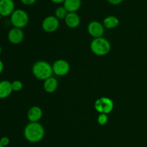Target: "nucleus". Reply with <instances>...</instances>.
<instances>
[{"mask_svg": "<svg viewBox=\"0 0 147 147\" xmlns=\"http://www.w3.org/2000/svg\"><path fill=\"white\" fill-rule=\"evenodd\" d=\"M24 138L31 143H37L41 141L45 135V129L42 125L37 122H30L24 130Z\"/></svg>", "mask_w": 147, "mask_h": 147, "instance_id": "1", "label": "nucleus"}, {"mask_svg": "<svg viewBox=\"0 0 147 147\" xmlns=\"http://www.w3.org/2000/svg\"><path fill=\"white\" fill-rule=\"evenodd\" d=\"M33 74L36 78L41 80H45L53 75V66L44 61L36 62L32 67Z\"/></svg>", "mask_w": 147, "mask_h": 147, "instance_id": "2", "label": "nucleus"}, {"mask_svg": "<svg viewBox=\"0 0 147 147\" xmlns=\"http://www.w3.org/2000/svg\"><path fill=\"white\" fill-rule=\"evenodd\" d=\"M90 48L93 53L98 56H104L109 53L111 44L109 40L103 37H96L93 39L90 44Z\"/></svg>", "mask_w": 147, "mask_h": 147, "instance_id": "3", "label": "nucleus"}, {"mask_svg": "<svg viewBox=\"0 0 147 147\" xmlns=\"http://www.w3.org/2000/svg\"><path fill=\"white\" fill-rule=\"evenodd\" d=\"M28 21V14L24 10H15L11 14V22L14 27L22 28L27 25Z\"/></svg>", "mask_w": 147, "mask_h": 147, "instance_id": "4", "label": "nucleus"}, {"mask_svg": "<svg viewBox=\"0 0 147 147\" xmlns=\"http://www.w3.org/2000/svg\"><path fill=\"white\" fill-rule=\"evenodd\" d=\"M113 102L110 98L102 97L95 102V109L100 113L109 114L113 110Z\"/></svg>", "mask_w": 147, "mask_h": 147, "instance_id": "5", "label": "nucleus"}, {"mask_svg": "<svg viewBox=\"0 0 147 147\" xmlns=\"http://www.w3.org/2000/svg\"><path fill=\"white\" fill-rule=\"evenodd\" d=\"M53 70L57 76H65L70 71V64L66 61L60 59L54 62L53 65Z\"/></svg>", "mask_w": 147, "mask_h": 147, "instance_id": "6", "label": "nucleus"}, {"mask_svg": "<svg viewBox=\"0 0 147 147\" xmlns=\"http://www.w3.org/2000/svg\"><path fill=\"white\" fill-rule=\"evenodd\" d=\"M42 28L47 33L55 32L59 27V20L55 16H48L42 22Z\"/></svg>", "mask_w": 147, "mask_h": 147, "instance_id": "7", "label": "nucleus"}, {"mask_svg": "<svg viewBox=\"0 0 147 147\" xmlns=\"http://www.w3.org/2000/svg\"><path fill=\"white\" fill-rule=\"evenodd\" d=\"M88 31L89 34L95 38L100 37L104 33V26L100 22L93 21L88 24Z\"/></svg>", "mask_w": 147, "mask_h": 147, "instance_id": "8", "label": "nucleus"}, {"mask_svg": "<svg viewBox=\"0 0 147 147\" xmlns=\"http://www.w3.org/2000/svg\"><path fill=\"white\" fill-rule=\"evenodd\" d=\"M15 8L13 0H0V14L2 17L9 16L14 12Z\"/></svg>", "mask_w": 147, "mask_h": 147, "instance_id": "9", "label": "nucleus"}, {"mask_svg": "<svg viewBox=\"0 0 147 147\" xmlns=\"http://www.w3.org/2000/svg\"><path fill=\"white\" fill-rule=\"evenodd\" d=\"M24 39V33L21 28L14 27L8 33V40L12 44H19Z\"/></svg>", "mask_w": 147, "mask_h": 147, "instance_id": "10", "label": "nucleus"}, {"mask_svg": "<svg viewBox=\"0 0 147 147\" xmlns=\"http://www.w3.org/2000/svg\"><path fill=\"white\" fill-rule=\"evenodd\" d=\"M13 92L11 83L7 80L0 82V99L8 97Z\"/></svg>", "mask_w": 147, "mask_h": 147, "instance_id": "11", "label": "nucleus"}, {"mask_svg": "<svg viewBox=\"0 0 147 147\" xmlns=\"http://www.w3.org/2000/svg\"><path fill=\"white\" fill-rule=\"evenodd\" d=\"M65 24L70 28H76L80 24V17L76 12H68L65 18Z\"/></svg>", "mask_w": 147, "mask_h": 147, "instance_id": "12", "label": "nucleus"}, {"mask_svg": "<svg viewBox=\"0 0 147 147\" xmlns=\"http://www.w3.org/2000/svg\"><path fill=\"white\" fill-rule=\"evenodd\" d=\"M42 111L41 108L37 106H33L28 110L27 118L30 122H38L39 120L42 118Z\"/></svg>", "mask_w": 147, "mask_h": 147, "instance_id": "13", "label": "nucleus"}, {"mask_svg": "<svg viewBox=\"0 0 147 147\" xmlns=\"http://www.w3.org/2000/svg\"><path fill=\"white\" fill-rule=\"evenodd\" d=\"M63 4L68 12H76L81 6V0H65Z\"/></svg>", "mask_w": 147, "mask_h": 147, "instance_id": "14", "label": "nucleus"}, {"mask_svg": "<svg viewBox=\"0 0 147 147\" xmlns=\"http://www.w3.org/2000/svg\"><path fill=\"white\" fill-rule=\"evenodd\" d=\"M58 86V82L57 79L54 77H50L45 79L44 82V89L48 93H53L57 89Z\"/></svg>", "mask_w": 147, "mask_h": 147, "instance_id": "15", "label": "nucleus"}, {"mask_svg": "<svg viewBox=\"0 0 147 147\" xmlns=\"http://www.w3.org/2000/svg\"><path fill=\"white\" fill-rule=\"evenodd\" d=\"M119 24V20L115 16H109L103 20V26L107 29H113L117 27Z\"/></svg>", "mask_w": 147, "mask_h": 147, "instance_id": "16", "label": "nucleus"}, {"mask_svg": "<svg viewBox=\"0 0 147 147\" xmlns=\"http://www.w3.org/2000/svg\"><path fill=\"white\" fill-rule=\"evenodd\" d=\"M67 13H68V12L67 11V10L64 7H59L55 10V16L57 19L63 20V19L65 18Z\"/></svg>", "mask_w": 147, "mask_h": 147, "instance_id": "17", "label": "nucleus"}, {"mask_svg": "<svg viewBox=\"0 0 147 147\" xmlns=\"http://www.w3.org/2000/svg\"><path fill=\"white\" fill-rule=\"evenodd\" d=\"M11 86H12L13 91H14V92H20L22 89L23 84L20 80H15L13 82H11Z\"/></svg>", "mask_w": 147, "mask_h": 147, "instance_id": "18", "label": "nucleus"}, {"mask_svg": "<svg viewBox=\"0 0 147 147\" xmlns=\"http://www.w3.org/2000/svg\"><path fill=\"white\" fill-rule=\"evenodd\" d=\"M108 115L107 114L100 113L98 117V122L100 124V125H104L107 123L108 122Z\"/></svg>", "mask_w": 147, "mask_h": 147, "instance_id": "19", "label": "nucleus"}, {"mask_svg": "<svg viewBox=\"0 0 147 147\" xmlns=\"http://www.w3.org/2000/svg\"><path fill=\"white\" fill-rule=\"evenodd\" d=\"M0 142L3 147H7L10 143V140L7 136H3L0 138Z\"/></svg>", "mask_w": 147, "mask_h": 147, "instance_id": "20", "label": "nucleus"}, {"mask_svg": "<svg viewBox=\"0 0 147 147\" xmlns=\"http://www.w3.org/2000/svg\"><path fill=\"white\" fill-rule=\"evenodd\" d=\"M37 0H20L22 3L24 5H32V4H34Z\"/></svg>", "mask_w": 147, "mask_h": 147, "instance_id": "21", "label": "nucleus"}, {"mask_svg": "<svg viewBox=\"0 0 147 147\" xmlns=\"http://www.w3.org/2000/svg\"><path fill=\"white\" fill-rule=\"evenodd\" d=\"M111 4H113V5H117V4H121L123 0H107Z\"/></svg>", "mask_w": 147, "mask_h": 147, "instance_id": "22", "label": "nucleus"}, {"mask_svg": "<svg viewBox=\"0 0 147 147\" xmlns=\"http://www.w3.org/2000/svg\"><path fill=\"white\" fill-rule=\"evenodd\" d=\"M52 2L55 3V4H61V3H63L65 1V0H50Z\"/></svg>", "mask_w": 147, "mask_h": 147, "instance_id": "23", "label": "nucleus"}, {"mask_svg": "<svg viewBox=\"0 0 147 147\" xmlns=\"http://www.w3.org/2000/svg\"><path fill=\"white\" fill-rule=\"evenodd\" d=\"M3 70H4V63L0 60V74L3 71Z\"/></svg>", "mask_w": 147, "mask_h": 147, "instance_id": "24", "label": "nucleus"}, {"mask_svg": "<svg viewBox=\"0 0 147 147\" xmlns=\"http://www.w3.org/2000/svg\"><path fill=\"white\" fill-rule=\"evenodd\" d=\"M1 46H0V54H1Z\"/></svg>", "mask_w": 147, "mask_h": 147, "instance_id": "25", "label": "nucleus"}, {"mask_svg": "<svg viewBox=\"0 0 147 147\" xmlns=\"http://www.w3.org/2000/svg\"><path fill=\"white\" fill-rule=\"evenodd\" d=\"M1 17H2V16L1 15V14H0V21H1Z\"/></svg>", "mask_w": 147, "mask_h": 147, "instance_id": "26", "label": "nucleus"}, {"mask_svg": "<svg viewBox=\"0 0 147 147\" xmlns=\"http://www.w3.org/2000/svg\"><path fill=\"white\" fill-rule=\"evenodd\" d=\"M0 147H3V146H2V145H1V142H0Z\"/></svg>", "mask_w": 147, "mask_h": 147, "instance_id": "27", "label": "nucleus"}]
</instances>
